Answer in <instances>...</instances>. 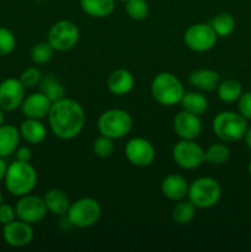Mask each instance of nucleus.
<instances>
[{"mask_svg": "<svg viewBox=\"0 0 251 252\" xmlns=\"http://www.w3.org/2000/svg\"><path fill=\"white\" fill-rule=\"evenodd\" d=\"M47 117L52 133L62 140L78 137L86 122L85 110L80 102L68 97L52 103Z\"/></svg>", "mask_w": 251, "mask_h": 252, "instance_id": "obj_1", "label": "nucleus"}, {"mask_svg": "<svg viewBox=\"0 0 251 252\" xmlns=\"http://www.w3.org/2000/svg\"><path fill=\"white\" fill-rule=\"evenodd\" d=\"M38 176L31 162L15 160L7 166L5 174V187L12 196L21 197L31 193L36 187Z\"/></svg>", "mask_w": 251, "mask_h": 252, "instance_id": "obj_2", "label": "nucleus"}, {"mask_svg": "<svg viewBox=\"0 0 251 252\" xmlns=\"http://www.w3.org/2000/svg\"><path fill=\"white\" fill-rule=\"evenodd\" d=\"M150 94L159 105L170 107L181 102L185 88L181 80L174 73L161 71L152 80Z\"/></svg>", "mask_w": 251, "mask_h": 252, "instance_id": "obj_3", "label": "nucleus"}, {"mask_svg": "<svg viewBox=\"0 0 251 252\" xmlns=\"http://www.w3.org/2000/svg\"><path fill=\"white\" fill-rule=\"evenodd\" d=\"M214 134L225 143L238 142L243 139L248 129V120L239 112L223 111L214 117L212 123Z\"/></svg>", "mask_w": 251, "mask_h": 252, "instance_id": "obj_4", "label": "nucleus"}, {"mask_svg": "<svg viewBox=\"0 0 251 252\" xmlns=\"http://www.w3.org/2000/svg\"><path fill=\"white\" fill-rule=\"evenodd\" d=\"M133 128V118L122 108H110L102 112L97 121V129L100 134L108 138L122 139L130 133Z\"/></svg>", "mask_w": 251, "mask_h": 252, "instance_id": "obj_5", "label": "nucleus"}, {"mask_svg": "<svg viewBox=\"0 0 251 252\" xmlns=\"http://www.w3.org/2000/svg\"><path fill=\"white\" fill-rule=\"evenodd\" d=\"M187 197L196 208L208 209L219 202L221 197V187L213 177H198L189 184Z\"/></svg>", "mask_w": 251, "mask_h": 252, "instance_id": "obj_6", "label": "nucleus"}, {"mask_svg": "<svg viewBox=\"0 0 251 252\" xmlns=\"http://www.w3.org/2000/svg\"><path fill=\"white\" fill-rule=\"evenodd\" d=\"M101 213L102 208L95 198L83 197L70 204L66 218L73 226L85 229L95 225L100 219Z\"/></svg>", "mask_w": 251, "mask_h": 252, "instance_id": "obj_7", "label": "nucleus"}, {"mask_svg": "<svg viewBox=\"0 0 251 252\" xmlns=\"http://www.w3.org/2000/svg\"><path fill=\"white\" fill-rule=\"evenodd\" d=\"M80 38V30L70 20H61L53 24L47 34V42L54 51L66 52L73 49Z\"/></svg>", "mask_w": 251, "mask_h": 252, "instance_id": "obj_8", "label": "nucleus"}, {"mask_svg": "<svg viewBox=\"0 0 251 252\" xmlns=\"http://www.w3.org/2000/svg\"><path fill=\"white\" fill-rule=\"evenodd\" d=\"M172 159L184 170H194L204 162V149L192 139H180L172 148Z\"/></svg>", "mask_w": 251, "mask_h": 252, "instance_id": "obj_9", "label": "nucleus"}, {"mask_svg": "<svg viewBox=\"0 0 251 252\" xmlns=\"http://www.w3.org/2000/svg\"><path fill=\"white\" fill-rule=\"evenodd\" d=\"M218 36L209 24H193L185 31L184 42L187 48L197 53L208 52L216 46Z\"/></svg>", "mask_w": 251, "mask_h": 252, "instance_id": "obj_10", "label": "nucleus"}, {"mask_svg": "<svg viewBox=\"0 0 251 252\" xmlns=\"http://www.w3.org/2000/svg\"><path fill=\"white\" fill-rule=\"evenodd\" d=\"M16 218L30 224H37L43 220L47 216V207L43 197L36 194H25L19 198L15 204Z\"/></svg>", "mask_w": 251, "mask_h": 252, "instance_id": "obj_11", "label": "nucleus"}, {"mask_svg": "<svg viewBox=\"0 0 251 252\" xmlns=\"http://www.w3.org/2000/svg\"><path fill=\"white\" fill-rule=\"evenodd\" d=\"M125 155L128 161L137 167H147L155 160V148L143 137L132 138L125 147Z\"/></svg>", "mask_w": 251, "mask_h": 252, "instance_id": "obj_12", "label": "nucleus"}, {"mask_svg": "<svg viewBox=\"0 0 251 252\" xmlns=\"http://www.w3.org/2000/svg\"><path fill=\"white\" fill-rule=\"evenodd\" d=\"M25 88L20 79L7 78L0 83V108L4 112H12L21 107L25 98Z\"/></svg>", "mask_w": 251, "mask_h": 252, "instance_id": "obj_13", "label": "nucleus"}, {"mask_svg": "<svg viewBox=\"0 0 251 252\" xmlns=\"http://www.w3.org/2000/svg\"><path fill=\"white\" fill-rule=\"evenodd\" d=\"M33 228L32 224L24 220H14L5 224L2 228V238L4 241L11 248H25L30 245L33 240Z\"/></svg>", "mask_w": 251, "mask_h": 252, "instance_id": "obj_14", "label": "nucleus"}, {"mask_svg": "<svg viewBox=\"0 0 251 252\" xmlns=\"http://www.w3.org/2000/svg\"><path fill=\"white\" fill-rule=\"evenodd\" d=\"M175 133L180 139H192L196 140L201 135L203 126L198 115L188 112V111H180L174 118Z\"/></svg>", "mask_w": 251, "mask_h": 252, "instance_id": "obj_15", "label": "nucleus"}, {"mask_svg": "<svg viewBox=\"0 0 251 252\" xmlns=\"http://www.w3.org/2000/svg\"><path fill=\"white\" fill-rule=\"evenodd\" d=\"M52 102L44 94L33 93L25 96L21 105V112L26 118H33V120H42L47 117L51 110Z\"/></svg>", "mask_w": 251, "mask_h": 252, "instance_id": "obj_16", "label": "nucleus"}, {"mask_svg": "<svg viewBox=\"0 0 251 252\" xmlns=\"http://www.w3.org/2000/svg\"><path fill=\"white\" fill-rule=\"evenodd\" d=\"M188 186V182L184 176L179 174H169L162 179L160 189H161V193L167 199L179 202L187 197Z\"/></svg>", "mask_w": 251, "mask_h": 252, "instance_id": "obj_17", "label": "nucleus"}, {"mask_svg": "<svg viewBox=\"0 0 251 252\" xmlns=\"http://www.w3.org/2000/svg\"><path fill=\"white\" fill-rule=\"evenodd\" d=\"M135 84L134 75L127 69H116L108 75L107 88L111 94L116 96L127 95L133 90Z\"/></svg>", "mask_w": 251, "mask_h": 252, "instance_id": "obj_18", "label": "nucleus"}, {"mask_svg": "<svg viewBox=\"0 0 251 252\" xmlns=\"http://www.w3.org/2000/svg\"><path fill=\"white\" fill-rule=\"evenodd\" d=\"M219 79V73L213 69H196L188 75V84L199 91H213L217 90Z\"/></svg>", "mask_w": 251, "mask_h": 252, "instance_id": "obj_19", "label": "nucleus"}, {"mask_svg": "<svg viewBox=\"0 0 251 252\" xmlns=\"http://www.w3.org/2000/svg\"><path fill=\"white\" fill-rule=\"evenodd\" d=\"M20 135L29 144H41L47 138V128L41 120L26 118L19 128Z\"/></svg>", "mask_w": 251, "mask_h": 252, "instance_id": "obj_20", "label": "nucleus"}, {"mask_svg": "<svg viewBox=\"0 0 251 252\" xmlns=\"http://www.w3.org/2000/svg\"><path fill=\"white\" fill-rule=\"evenodd\" d=\"M43 201L47 207V211L59 217L65 216L71 204L65 192L59 189H52L47 191L43 196Z\"/></svg>", "mask_w": 251, "mask_h": 252, "instance_id": "obj_21", "label": "nucleus"}, {"mask_svg": "<svg viewBox=\"0 0 251 252\" xmlns=\"http://www.w3.org/2000/svg\"><path fill=\"white\" fill-rule=\"evenodd\" d=\"M20 139L19 128L12 125L0 126V157L7 158L14 154L19 148Z\"/></svg>", "mask_w": 251, "mask_h": 252, "instance_id": "obj_22", "label": "nucleus"}, {"mask_svg": "<svg viewBox=\"0 0 251 252\" xmlns=\"http://www.w3.org/2000/svg\"><path fill=\"white\" fill-rule=\"evenodd\" d=\"M80 7L90 17L103 19L115 11L116 0H80Z\"/></svg>", "mask_w": 251, "mask_h": 252, "instance_id": "obj_23", "label": "nucleus"}, {"mask_svg": "<svg viewBox=\"0 0 251 252\" xmlns=\"http://www.w3.org/2000/svg\"><path fill=\"white\" fill-rule=\"evenodd\" d=\"M181 106L185 111L193 113V115H203L208 110V98L202 91H188L182 96Z\"/></svg>", "mask_w": 251, "mask_h": 252, "instance_id": "obj_24", "label": "nucleus"}, {"mask_svg": "<svg viewBox=\"0 0 251 252\" xmlns=\"http://www.w3.org/2000/svg\"><path fill=\"white\" fill-rule=\"evenodd\" d=\"M38 86L39 91H41L42 94H44V95L51 100L52 103L65 97V88H64L63 84H62L58 79L54 78L52 74L42 76Z\"/></svg>", "mask_w": 251, "mask_h": 252, "instance_id": "obj_25", "label": "nucleus"}, {"mask_svg": "<svg viewBox=\"0 0 251 252\" xmlns=\"http://www.w3.org/2000/svg\"><path fill=\"white\" fill-rule=\"evenodd\" d=\"M217 94L223 102H235L243 94V86H241L240 81L235 80V79H225L223 81H219L218 86H217Z\"/></svg>", "mask_w": 251, "mask_h": 252, "instance_id": "obj_26", "label": "nucleus"}, {"mask_svg": "<svg viewBox=\"0 0 251 252\" xmlns=\"http://www.w3.org/2000/svg\"><path fill=\"white\" fill-rule=\"evenodd\" d=\"M196 206H194L189 199H187V201L181 199V201L177 202V203L175 204L174 208H172V220L176 224H179V225H187V224L191 223L194 219V217H196Z\"/></svg>", "mask_w": 251, "mask_h": 252, "instance_id": "obj_27", "label": "nucleus"}, {"mask_svg": "<svg viewBox=\"0 0 251 252\" xmlns=\"http://www.w3.org/2000/svg\"><path fill=\"white\" fill-rule=\"evenodd\" d=\"M230 158V149L225 142L213 143L204 150V162L211 165H224Z\"/></svg>", "mask_w": 251, "mask_h": 252, "instance_id": "obj_28", "label": "nucleus"}, {"mask_svg": "<svg viewBox=\"0 0 251 252\" xmlns=\"http://www.w3.org/2000/svg\"><path fill=\"white\" fill-rule=\"evenodd\" d=\"M218 37H228L235 30V19L229 12H219L208 22Z\"/></svg>", "mask_w": 251, "mask_h": 252, "instance_id": "obj_29", "label": "nucleus"}, {"mask_svg": "<svg viewBox=\"0 0 251 252\" xmlns=\"http://www.w3.org/2000/svg\"><path fill=\"white\" fill-rule=\"evenodd\" d=\"M54 48L48 43V42H38V43L33 44L31 48L30 56H31L32 62L38 65H43L51 62L53 58Z\"/></svg>", "mask_w": 251, "mask_h": 252, "instance_id": "obj_30", "label": "nucleus"}, {"mask_svg": "<svg viewBox=\"0 0 251 252\" xmlns=\"http://www.w3.org/2000/svg\"><path fill=\"white\" fill-rule=\"evenodd\" d=\"M126 12L134 21H142L149 14V4L147 0H126Z\"/></svg>", "mask_w": 251, "mask_h": 252, "instance_id": "obj_31", "label": "nucleus"}, {"mask_svg": "<svg viewBox=\"0 0 251 252\" xmlns=\"http://www.w3.org/2000/svg\"><path fill=\"white\" fill-rule=\"evenodd\" d=\"M93 152L96 157L101 158V159L110 158L113 154V152H115V143H113V139L101 134L100 137H97L94 140Z\"/></svg>", "mask_w": 251, "mask_h": 252, "instance_id": "obj_32", "label": "nucleus"}, {"mask_svg": "<svg viewBox=\"0 0 251 252\" xmlns=\"http://www.w3.org/2000/svg\"><path fill=\"white\" fill-rule=\"evenodd\" d=\"M16 47V37L6 27L0 26V56L12 53Z\"/></svg>", "mask_w": 251, "mask_h": 252, "instance_id": "obj_33", "label": "nucleus"}, {"mask_svg": "<svg viewBox=\"0 0 251 252\" xmlns=\"http://www.w3.org/2000/svg\"><path fill=\"white\" fill-rule=\"evenodd\" d=\"M42 71L39 70L37 66H29L25 69L21 74H20V81L25 88H33V86L38 85L39 81L42 79Z\"/></svg>", "mask_w": 251, "mask_h": 252, "instance_id": "obj_34", "label": "nucleus"}, {"mask_svg": "<svg viewBox=\"0 0 251 252\" xmlns=\"http://www.w3.org/2000/svg\"><path fill=\"white\" fill-rule=\"evenodd\" d=\"M238 111L244 118L251 120V91L241 94L238 100Z\"/></svg>", "mask_w": 251, "mask_h": 252, "instance_id": "obj_35", "label": "nucleus"}, {"mask_svg": "<svg viewBox=\"0 0 251 252\" xmlns=\"http://www.w3.org/2000/svg\"><path fill=\"white\" fill-rule=\"evenodd\" d=\"M16 218V212H15V207L10 206L7 203L0 204V224L5 225L11 221L15 220Z\"/></svg>", "mask_w": 251, "mask_h": 252, "instance_id": "obj_36", "label": "nucleus"}, {"mask_svg": "<svg viewBox=\"0 0 251 252\" xmlns=\"http://www.w3.org/2000/svg\"><path fill=\"white\" fill-rule=\"evenodd\" d=\"M14 154L16 160H19V161L30 162L32 159V150L29 147H26V145H22V147L17 148Z\"/></svg>", "mask_w": 251, "mask_h": 252, "instance_id": "obj_37", "label": "nucleus"}, {"mask_svg": "<svg viewBox=\"0 0 251 252\" xmlns=\"http://www.w3.org/2000/svg\"><path fill=\"white\" fill-rule=\"evenodd\" d=\"M6 170H7V165L5 162L4 158L0 157V181H2L5 177V174H6Z\"/></svg>", "mask_w": 251, "mask_h": 252, "instance_id": "obj_38", "label": "nucleus"}, {"mask_svg": "<svg viewBox=\"0 0 251 252\" xmlns=\"http://www.w3.org/2000/svg\"><path fill=\"white\" fill-rule=\"evenodd\" d=\"M244 139H245V143L246 145H248L249 149L251 150V127H248V129H246L245 132V135H244Z\"/></svg>", "mask_w": 251, "mask_h": 252, "instance_id": "obj_39", "label": "nucleus"}, {"mask_svg": "<svg viewBox=\"0 0 251 252\" xmlns=\"http://www.w3.org/2000/svg\"><path fill=\"white\" fill-rule=\"evenodd\" d=\"M4 120H5V116H4V111L0 108V126L4 125Z\"/></svg>", "mask_w": 251, "mask_h": 252, "instance_id": "obj_40", "label": "nucleus"}, {"mask_svg": "<svg viewBox=\"0 0 251 252\" xmlns=\"http://www.w3.org/2000/svg\"><path fill=\"white\" fill-rule=\"evenodd\" d=\"M248 172H249V175H250V177H251V160H250V162H249V166H248Z\"/></svg>", "mask_w": 251, "mask_h": 252, "instance_id": "obj_41", "label": "nucleus"}, {"mask_svg": "<svg viewBox=\"0 0 251 252\" xmlns=\"http://www.w3.org/2000/svg\"><path fill=\"white\" fill-rule=\"evenodd\" d=\"M2 203V193H1V191H0V204Z\"/></svg>", "mask_w": 251, "mask_h": 252, "instance_id": "obj_42", "label": "nucleus"}, {"mask_svg": "<svg viewBox=\"0 0 251 252\" xmlns=\"http://www.w3.org/2000/svg\"><path fill=\"white\" fill-rule=\"evenodd\" d=\"M116 1H123V2H125L126 0H116Z\"/></svg>", "mask_w": 251, "mask_h": 252, "instance_id": "obj_43", "label": "nucleus"}, {"mask_svg": "<svg viewBox=\"0 0 251 252\" xmlns=\"http://www.w3.org/2000/svg\"><path fill=\"white\" fill-rule=\"evenodd\" d=\"M36 1H46V0H36Z\"/></svg>", "mask_w": 251, "mask_h": 252, "instance_id": "obj_44", "label": "nucleus"}]
</instances>
